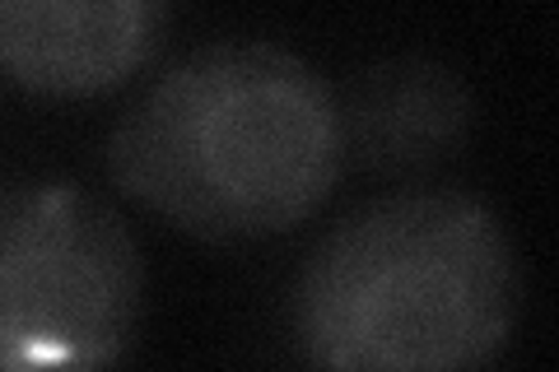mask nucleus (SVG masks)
I'll return each mask as SVG.
<instances>
[{
  "mask_svg": "<svg viewBox=\"0 0 559 372\" xmlns=\"http://www.w3.org/2000/svg\"><path fill=\"white\" fill-rule=\"evenodd\" d=\"M345 168L336 88L299 51L238 38L173 61L108 135L121 196L205 242L318 215Z\"/></svg>",
  "mask_w": 559,
  "mask_h": 372,
  "instance_id": "obj_1",
  "label": "nucleus"
},
{
  "mask_svg": "<svg viewBox=\"0 0 559 372\" xmlns=\"http://www.w3.org/2000/svg\"><path fill=\"white\" fill-rule=\"evenodd\" d=\"M341 103L345 158L378 177H411L452 158L476 121V98L452 65L392 57L349 80Z\"/></svg>",
  "mask_w": 559,
  "mask_h": 372,
  "instance_id": "obj_5",
  "label": "nucleus"
},
{
  "mask_svg": "<svg viewBox=\"0 0 559 372\" xmlns=\"http://www.w3.org/2000/svg\"><path fill=\"white\" fill-rule=\"evenodd\" d=\"M522 275L509 228L466 191L355 209L294 285V340L336 372L485 368L513 340Z\"/></svg>",
  "mask_w": 559,
  "mask_h": 372,
  "instance_id": "obj_2",
  "label": "nucleus"
},
{
  "mask_svg": "<svg viewBox=\"0 0 559 372\" xmlns=\"http://www.w3.org/2000/svg\"><path fill=\"white\" fill-rule=\"evenodd\" d=\"M173 0H0V75L43 98L131 84L168 38Z\"/></svg>",
  "mask_w": 559,
  "mask_h": 372,
  "instance_id": "obj_4",
  "label": "nucleus"
},
{
  "mask_svg": "<svg viewBox=\"0 0 559 372\" xmlns=\"http://www.w3.org/2000/svg\"><path fill=\"white\" fill-rule=\"evenodd\" d=\"M140 308L145 261L108 201L70 177L0 182V372L121 363Z\"/></svg>",
  "mask_w": 559,
  "mask_h": 372,
  "instance_id": "obj_3",
  "label": "nucleus"
}]
</instances>
